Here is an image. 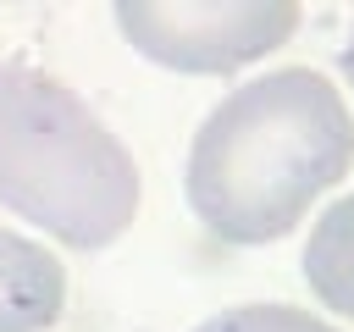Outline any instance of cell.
Segmentation results:
<instances>
[{"mask_svg": "<svg viewBox=\"0 0 354 332\" xmlns=\"http://www.w3.org/2000/svg\"><path fill=\"white\" fill-rule=\"evenodd\" d=\"M354 166L348 100L310 66L232 89L194 133L183 194L221 243H277Z\"/></svg>", "mask_w": 354, "mask_h": 332, "instance_id": "6da1fadb", "label": "cell"}, {"mask_svg": "<svg viewBox=\"0 0 354 332\" xmlns=\"http://www.w3.org/2000/svg\"><path fill=\"white\" fill-rule=\"evenodd\" d=\"M0 205L72 249H105L138 216L127 144L61 77L22 61H0Z\"/></svg>", "mask_w": 354, "mask_h": 332, "instance_id": "7a4b0ae2", "label": "cell"}, {"mask_svg": "<svg viewBox=\"0 0 354 332\" xmlns=\"http://www.w3.org/2000/svg\"><path fill=\"white\" fill-rule=\"evenodd\" d=\"M194 332H337L332 321H315L299 304H232L210 321H199Z\"/></svg>", "mask_w": 354, "mask_h": 332, "instance_id": "8992f818", "label": "cell"}, {"mask_svg": "<svg viewBox=\"0 0 354 332\" xmlns=\"http://www.w3.org/2000/svg\"><path fill=\"white\" fill-rule=\"evenodd\" d=\"M343 72H348V89H354V33H348V50H343Z\"/></svg>", "mask_w": 354, "mask_h": 332, "instance_id": "52a82bcc", "label": "cell"}, {"mask_svg": "<svg viewBox=\"0 0 354 332\" xmlns=\"http://www.w3.org/2000/svg\"><path fill=\"white\" fill-rule=\"evenodd\" d=\"M122 39L171 72H238L282 50L299 28V0H116Z\"/></svg>", "mask_w": 354, "mask_h": 332, "instance_id": "3957f363", "label": "cell"}, {"mask_svg": "<svg viewBox=\"0 0 354 332\" xmlns=\"http://www.w3.org/2000/svg\"><path fill=\"white\" fill-rule=\"evenodd\" d=\"M66 304V266L22 232L0 227V332H44Z\"/></svg>", "mask_w": 354, "mask_h": 332, "instance_id": "277c9868", "label": "cell"}, {"mask_svg": "<svg viewBox=\"0 0 354 332\" xmlns=\"http://www.w3.org/2000/svg\"><path fill=\"white\" fill-rule=\"evenodd\" d=\"M304 282L332 315L354 321V194L332 199L315 216L304 243Z\"/></svg>", "mask_w": 354, "mask_h": 332, "instance_id": "5b68a950", "label": "cell"}]
</instances>
